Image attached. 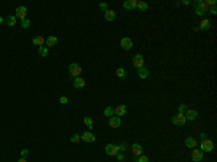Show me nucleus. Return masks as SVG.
Wrapping results in <instances>:
<instances>
[{"instance_id": "nucleus-1", "label": "nucleus", "mask_w": 217, "mask_h": 162, "mask_svg": "<svg viewBox=\"0 0 217 162\" xmlns=\"http://www.w3.org/2000/svg\"><path fill=\"white\" fill-rule=\"evenodd\" d=\"M194 12L198 15V16H203L208 12V6L206 4V1H197L196 7H194Z\"/></svg>"}, {"instance_id": "nucleus-2", "label": "nucleus", "mask_w": 217, "mask_h": 162, "mask_svg": "<svg viewBox=\"0 0 217 162\" xmlns=\"http://www.w3.org/2000/svg\"><path fill=\"white\" fill-rule=\"evenodd\" d=\"M68 72H69V75L71 77H80L81 75V67L77 64V62H72V64H69V67H68Z\"/></svg>"}, {"instance_id": "nucleus-3", "label": "nucleus", "mask_w": 217, "mask_h": 162, "mask_svg": "<svg viewBox=\"0 0 217 162\" xmlns=\"http://www.w3.org/2000/svg\"><path fill=\"white\" fill-rule=\"evenodd\" d=\"M200 149H201V152H211V151L214 149L213 141H210V139H203V142H201V145H200Z\"/></svg>"}, {"instance_id": "nucleus-4", "label": "nucleus", "mask_w": 217, "mask_h": 162, "mask_svg": "<svg viewBox=\"0 0 217 162\" xmlns=\"http://www.w3.org/2000/svg\"><path fill=\"white\" fill-rule=\"evenodd\" d=\"M171 122H172L175 126H184V125H185V122H187L185 114H183V113H178L177 116H174V117L171 119Z\"/></svg>"}, {"instance_id": "nucleus-5", "label": "nucleus", "mask_w": 217, "mask_h": 162, "mask_svg": "<svg viewBox=\"0 0 217 162\" xmlns=\"http://www.w3.org/2000/svg\"><path fill=\"white\" fill-rule=\"evenodd\" d=\"M106 153L107 155H110V156H116L117 153L120 152V149H119V146L117 145H113V143H109L107 146H106Z\"/></svg>"}, {"instance_id": "nucleus-6", "label": "nucleus", "mask_w": 217, "mask_h": 162, "mask_svg": "<svg viewBox=\"0 0 217 162\" xmlns=\"http://www.w3.org/2000/svg\"><path fill=\"white\" fill-rule=\"evenodd\" d=\"M120 46H122L123 49H126V51H130V49L133 48V42H132L130 38H122V41H120Z\"/></svg>"}, {"instance_id": "nucleus-7", "label": "nucleus", "mask_w": 217, "mask_h": 162, "mask_svg": "<svg viewBox=\"0 0 217 162\" xmlns=\"http://www.w3.org/2000/svg\"><path fill=\"white\" fill-rule=\"evenodd\" d=\"M198 117H200V114H198V111L194 110V108H188V110L185 111V119H187V120H196V119H198Z\"/></svg>"}, {"instance_id": "nucleus-8", "label": "nucleus", "mask_w": 217, "mask_h": 162, "mask_svg": "<svg viewBox=\"0 0 217 162\" xmlns=\"http://www.w3.org/2000/svg\"><path fill=\"white\" fill-rule=\"evenodd\" d=\"M15 12H16V13H15V16H16V18L22 19V20H23V19H26V13H28V9H26L25 6H19V7H17Z\"/></svg>"}, {"instance_id": "nucleus-9", "label": "nucleus", "mask_w": 217, "mask_h": 162, "mask_svg": "<svg viewBox=\"0 0 217 162\" xmlns=\"http://www.w3.org/2000/svg\"><path fill=\"white\" fill-rule=\"evenodd\" d=\"M80 138H81V141L87 142V143H93V142L96 141V138H94V135H93L91 132H85V133H83Z\"/></svg>"}, {"instance_id": "nucleus-10", "label": "nucleus", "mask_w": 217, "mask_h": 162, "mask_svg": "<svg viewBox=\"0 0 217 162\" xmlns=\"http://www.w3.org/2000/svg\"><path fill=\"white\" fill-rule=\"evenodd\" d=\"M143 64H145V59H143V56L140 54L135 55L133 56V65L136 68H140V67H143Z\"/></svg>"}, {"instance_id": "nucleus-11", "label": "nucleus", "mask_w": 217, "mask_h": 162, "mask_svg": "<svg viewBox=\"0 0 217 162\" xmlns=\"http://www.w3.org/2000/svg\"><path fill=\"white\" fill-rule=\"evenodd\" d=\"M122 125V120H120V117H117V116H113V117H110L109 119V126L113 127V129H116Z\"/></svg>"}, {"instance_id": "nucleus-12", "label": "nucleus", "mask_w": 217, "mask_h": 162, "mask_svg": "<svg viewBox=\"0 0 217 162\" xmlns=\"http://www.w3.org/2000/svg\"><path fill=\"white\" fill-rule=\"evenodd\" d=\"M191 159H193L194 162H200L201 159H203V152L196 148V149L193 151V153H191Z\"/></svg>"}, {"instance_id": "nucleus-13", "label": "nucleus", "mask_w": 217, "mask_h": 162, "mask_svg": "<svg viewBox=\"0 0 217 162\" xmlns=\"http://www.w3.org/2000/svg\"><path fill=\"white\" fill-rule=\"evenodd\" d=\"M126 113H127V107L125 104H120L115 108V116H125Z\"/></svg>"}, {"instance_id": "nucleus-14", "label": "nucleus", "mask_w": 217, "mask_h": 162, "mask_svg": "<svg viewBox=\"0 0 217 162\" xmlns=\"http://www.w3.org/2000/svg\"><path fill=\"white\" fill-rule=\"evenodd\" d=\"M104 19L106 20H109V22H113V20H116V12L115 10H106L104 12Z\"/></svg>"}, {"instance_id": "nucleus-15", "label": "nucleus", "mask_w": 217, "mask_h": 162, "mask_svg": "<svg viewBox=\"0 0 217 162\" xmlns=\"http://www.w3.org/2000/svg\"><path fill=\"white\" fill-rule=\"evenodd\" d=\"M45 44H47V46H57V44H58V38L54 35L48 36L47 39H45Z\"/></svg>"}, {"instance_id": "nucleus-16", "label": "nucleus", "mask_w": 217, "mask_h": 162, "mask_svg": "<svg viewBox=\"0 0 217 162\" xmlns=\"http://www.w3.org/2000/svg\"><path fill=\"white\" fill-rule=\"evenodd\" d=\"M185 146H187V148H191V149H196V148H197V141H196L194 138L188 136V138L185 139Z\"/></svg>"}, {"instance_id": "nucleus-17", "label": "nucleus", "mask_w": 217, "mask_h": 162, "mask_svg": "<svg viewBox=\"0 0 217 162\" xmlns=\"http://www.w3.org/2000/svg\"><path fill=\"white\" fill-rule=\"evenodd\" d=\"M136 4H138L136 0H127V1L123 3V7L127 9V10H133V9H136Z\"/></svg>"}, {"instance_id": "nucleus-18", "label": "nucleus", "mask_w": 217, "mask_h": 162, "mask_svg": "<svg viewBox=\"0 0 217 162\" xmlns=\"http://www.w3.org/2000/svg\"><path fill=\"white\" fill-rule=\"evenodd\" d=\"M32 42H34V45H36V46H44V45H45V38L41 36V35H38L32 39Z\"/></svg>"}, {"instance_id": "nucleus-19", "label": "nucleus", "mask_w": 217, "mask_h": 162, "mask_svg": "<svg viewBox=\"0 0 217 162\" xmlns=\"http://www.w3.org/2000/svg\"><path fill=\"white\" fill-rule=\"evenodd\" d=\"M138 74H139V78H148V75H149V70L148 68H145V67H140V68H138Z\"/></svg>"}, {"instance_id": "nucleus-20", "label": "nucleus", "mask_w": 217, "mask_h": 162, "mask_svg": "<svg viewBox=\"0 0 217 162\" xmlns=\"http://www.w3.org/2000/svg\"><path fill=\"white\" fill-rule=\"evenodd\" d=\"M84 86H85V81H84L81 77H75V80H74V87L75 88H83Z\"/></svg>"}, {"instance_id": "nucleus-21", "label": "nucleus", "mask_w": 217, "mask_h": 162, "mask_svg": "<svg viewBox=\"0 0 217 162\" xmlns=\"http://www.w3.org/2000/svg\"><path fill=\"white\" fill-rule=\"evenodd\" d=\"M210 28H211V22H210V20L204 19V20H201V22H200V28H198V29L207 31V29H210Z\"/></svg>"}, {"instance_id": "nucleus-22", "label": "nucleus", "mask_w": 217, "mask_h": 162, "mask_svg": "<svg viewBox=\"0 0 217 162\" xmlns=\"http://www.w3.org/2000/svg\"><path fill=\"white\" fill-rule=\"evenodd\" d=\"M132 151H133V155L135 156H139L142 155V146L139 143H133L132 145Z\"/></svg>"}, {"instance_id": "nucleus-23", "label": "nucleus", "mask_w": 217, "mask_h": 162, "mask_svg": "<svg viewBox=\"0 0 217 162\" xmlns=\"http://www.w3.org/2000/svg\"><path fill=\"white\" fill-rule=\"evenodd\" d=\"M148 7H149V4L146 1H138V4H136V9H139L140 12H146Z\"/></svg>"}, {"instance_id": "nucleus-24", "label": "nucleus", "mask_w": 217, "mask_h": 162, "mask_svg": "<svg viewBox=\"0 0 217 162\" xmlns=\"http://www.w3.org/2000/svg\"><path fill=\"white\" fill-rule=\"evenodd\" d=\"M38 54L39 56H44V58H47V55L49 54V49H48V46H39V49H38Z\"/></svg>"}, {"instance_id": "nucleus-25", "label": "nucleus", "mask_w": 217, "mask_h": 162, "mask_svg": "<svg viewBox=\"0 0 217 162\" xmlns=\"http://www.w3.org/2000/svg\"><path fill=\"white\" fill-rule=\"evenodd\" d=\"M104 116H107V117H113V116H115V108L112 107V106H107V107L104 108Z\"/></svg>"}, {"instance_id": "nucleus-26", "label": "nucleus", "mask_w": 217, "mask_h": 162, "mask_svg": "<svg viewBox=\"0 0 217 162\" xmlns=\"http://www.w3.org/2000/svg\"><path fill=\"white\" fill-rule=\"evenodd\" d=\"M16 16L15 15H10V16H7V19H6V23L9 25V26H15L16 25Z\"/></svg>"}, {"instance_id": "nucleus-27", "label": "nucleus", "mask_w": 217, "mask_h": 162, "mask_svg": "<svg viewBox=\"0 0 217 162\" xmlns=\"http://www.w3.org/2000/svg\"><path fill=\"white\" fill-rule=\"evenodd\" d=\"M83 122L85 123V126L88 127V129H93V125H94V122H93V119H91V117H88V116H87V117H84Z\"/></svg>"}, {"instance_id": "nucleus-28", "label": "nucleus", "mask_w": 217, "mask_h": 162, "mask_svg": "<svg viewBox=\"0 0 217 162\" xmlns=\"http://www.w3.org/2000/svg\"><path fill=\"white\" fill-rule=\"evenodd\" d=\"M116 75L119 77V78H126V71H125V68H117L116 70Z\"/></svg>"}, {"instance_id": "nucleus-29", "label": "nucleus", "mask_w": 217, "mask_h": 162, "mask_svg": "<svg viewBox=\"0 0 217 162\" xmlns=\"http://www.w3.org/2000/svg\"><path fill=\"white\" fill-rule=\"evenodd\" d=\"M135 162H149V158L145 156V155H139L135 158Z\"/></svg>"}, {"instance_id": "nucleus-30", "label": "nucleus", "mask_w": 217, "mask_h": 162, "mask_svg": "<svg viewBox=\"0 0 217 162\" xmlns=\"http://www.w3.org/2000/svg\"><path fill=\"white\" fill-rule=\"evenodd\" d=\"M20 26H22L23 29H28V28L31 26V20H29V19H23V20L20 22Z\"/></svg>"}, {"instance_id": "nucleus-31", "label": "nucleus", "mask_w": 217, "mask_h": 162, "mask_svg": "<svg viewBox=\"0 0 217 162\" xmlns=\"http://www.w3.org/2000/svg\"><path fill=\"white\" fill-rule=\"evenodd\" d=\"M69 141H71L72 143H78V142L81 141V138H80V135H77V133H75V135H72V136H71V139H69Z\"/></svg>"}, {"instance_id": "nucleus-32", "label": "nucleus", "mask_w": 217, "mask_h": 162, "mask_svg": "<svg viewBox=\"0 0 217 162\" xmlns=\"http://www.w3.org/2000/svg\"><path fill=\"white\" fill-rule=\"evenodd\" d=\"M188 108H187V104H180L178 106V113H183V114H185V111H187Z\"/></svg>"}, {"instance_id": "nucleus-33", "label": "nucleus", "mask_w": 217, "mask_h": 162, "mask_svg": "<svg viewBox=\"0 0 217 162\" xmlns=\"http://www.w3.org/2000/svg\"><path fill=\"white\" fill-rule=\"evenodd\" d=\"M59 103H61V104H67V103H68V97H65V96L59 97Z\"/></svg>"}, {"instance_id": "nucleus-34", "label": "nucleus", "mask_w": 217, "mask_h": 162, "mask_svg": "<svg viewBox=\"0 0 217 162\" xmlns=\"http://www.w3.org/2000/svg\"><path fill=\"white\" fill-rule=\"evenodd\" d=\"M20 155H22V158H26V156L29 155V151H28V149H22V151H20Z\"/></svg>"}, {"instance_id": "nucleus-35", "label": "nucleus", "mask_w": 217, "mask_h": 162, "mask_svg": "<svg viewBox=\"0 0 217 162\" xmlns=\"http://www.w3.org/2000/svg\"><path fill=\"white\" fill-rule=\"evenodd\" d=\"M208 12H210L211 15H217V9H216V6H211V7H208Z\"/></svg>"}, {"instance_id": "nucleus-36", "label": "nucleus", "mask_w": 217, "mask_h": 162, "mask_svg": "<svg viewBox=\"0 0 217 162\" xmlns=\"http://www.w3.org/2000/svg\"><path fill=\"white\" fill-rule=\"evenodd\" d=\"M116 158H117V159H119V161H120V162H122V161H123V159H125V155H123L122 152H119V153H117V155H116Z\"/></svg>"}, {"instance_id": "nucleus-37", "label": "nucleus", "mask_w": 217, "mask_h": 162, "mask_svg": "<svg viewBox=\"0 0 217 162\" xmlns=\"http://www.w3.org/2000/svg\"><path fill=\"white\" fill-rule=\"evenodd\" d=\"M99 6H100V9L103 10V12H106V10H107V4H106V3H100Z\"/></svg>"}, {"instance_id": "nucleus-38", "label": "nucleus", "mask_w": 217, "mask_h": 162, "mask_svg": "<svg viewBox=\"0 0 217 162\" xmlns=\"http://www.w3.org/2000/svg\"><path fill=\"white\" fill-rule=\"evenodd\" d=\"M181 4H184V6H187V4H190V0H183V1H181Z\"/></svg>"}, {"instance_id": "nucleus-39", "label": "nucleus", "mask_w": 217, "mask_h": 162, "mask_svg": "<svg viewBox=\"0 0 217 162\" xmlns=\"http://www.w3.org/2000/svg\"><path fill=\"white\" fill-rule=\"evenodd\" d=\"M17 162H28V161H26V158H20Z\"/></svg>"}, {"instance_id": "nucleus-40", "label": "nucleus", "mask_w": 217, "mask_h": 162, "mask_svg": "<svg viewBox=\"0 0 217 162\" xmlns=\"http://www.w3.org/2000/svg\"><path fill=\"white\" fill-rule=\"evenodd\" d=\"M1 23H3V18L0 16V25H1Z\"/></svg>"}]
</instances>
